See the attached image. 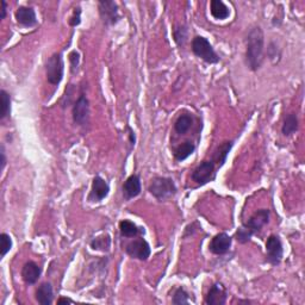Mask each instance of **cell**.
<instances>
[{"label": "cell", "instance_id": "6da1fadb", "mask_svg": "<svg viewBox=\"0 0 305 305\" xmlns=\"http://www.w3.org/2000/svg\"><path fill=\"white\" fill-rule=\"evenodd\" d=\"M265 50V36L260 26H254L249 31L246 38L245 60L247 67L253 72L259 71L263 62Z\"/></svg>", "mask_w": 305, "mask_h": 305}, {"label": "cell", "instance_id": "7a4b0ae2", "mask_svg": "<svg viewBox=\"0 0 305 305\" xmlns=\"http://www.w3.org/2000/svg\"><path fill=\"white\" fill-rule=\"evenodd\" d=\"M149 193L157 198L158 200H167L176 193L175 182L173 181L172 178H166V176H155L151 180L150 185L148 187Z\"/></svg>", "mask_w": 305, "mask_h": 305}, {"label": "cell", "instance_id": "3957f363", "mask_svg": "<svg viewBox=\"0 0 305 305\" xmlns=\"http://www.w3.org/2000/svg\"><path fill=\"white\" fill-rule=\"evenodd\" d=\"M192 51L197 57L203 60L205 64L215 65L221 61V57L215 51L212 44L209 42V40L203 36H196L192 40Z\"/></svg>", "mask_w": 305, "mask_h": 305}, {"label": "cell", "instance_id": "277c9868", "mask_svg": "<svg viewBox=\"0 0 305 305\" xmlns=\"http://www.w3.org/2000/svg\"><path fill=\"white\" fill-rule=\"evenodd\" d=\"M65 74V62L61 53H55L48 58L46 64L47 80L50 85L58 86Z\"/></svg>", "mask_w": 305, "mask_h": 305}, {"label": "cell", "instance_id": "5b68a950", "mask_svg": "<svg viewBox=\"0 0 305 305\" xmlns=\"http://www.w3.org/2000/svg\"><path fill=\"white\" fill-rule=\"evenodd\" d=\"M284 256V248L282 240L277 235H269L266 241V261L272 266L282 262Z\"/></svg>", "mask_w": 305, "mask_h": 305}, {"label": "cell", "instance_id": "8992f818", "mask_svg": "<svg viewBox=\"0 0 305 305\" xmlns=\"http://www.w3.org/2000/svg\"><path fill=\"white\" fill-rule=\"evenodd\" d=\"M99 16L106 26H112L120 19L118 5L111 0H102L98 3Z\"/></svg>", "mask_w": 305, "mask_h": 305}, {"label": "cell", "instance_id": "52a82bcc", "mask_svg": "<svg viewBox=\"0 0 305 305\" xmlns=\"http://www.w3.org/2000/svg\"><path fill=\"white\" fill-rule=\"evenodd\" d=\"M215 175H216V172H215V161L204 160L195 168L191 178L198 185H206L207 182L212 181L215 179Z\"/></svg>", "mask_w": 305, "mask_h": 305}, {"label": "cell", "instance_id": "ba28073f", "mask_svg": "<svg viewBox=\"0 0 305 305\" xmlns=\"http://www.w3.org/2000/svg\"><path fill=\"white\" fill-rule=\"evenodd\" d=\"M126 253L130 258L140 260V261H147L151 254V249L148 242L140 237L126 246Z\"/></svg>", "mask_w": 305, "mask_h": 305}, {"label": "cell", "instance_id": "9c48e42d", "mask_svg": "<svg viewBox=\"0 0 305 305\" xmlns=\"http://www.w3.org/2000/svg\"><path fill=\"white\" fill-rule=\"evenodd\" d=\"M89 118V102L84 93L79 96L73 105V120L78 126L84 127L88 123Z\"/></svg>", "mask_w": 305, "mask_h": 305}, {"label": "cell", "instance_id": "30bf717a", "mask_svg": "<svg viewBox=\"0 0 305 305\" xmlns=\"http://www.w3.org/2000/svg\"><path fill=\"white\" fill-rule=\"evenodd\" d=\"M269 222V210L268 209H261L255 211L254 214L249 217L247 222H245L243 227L247 228L253 235L258 234L261 231V229Z\"/></svg>", "mask_w": 305, "mask_h": 305}, {"label": "cell", "instance_id": "8fae6325", "mask_svg": "<svg viewBox=\"0 0 305 305\" xmlns=\"http://www.w3.org/2000/svg\"><path fill=\"white\" fill-rule=\"evenodd\" d=\"M110 192V186L105 179H103L102 176L97 175L95 176L92 181L91 192H89L88 200L92 203L102 202L103 199H105L107 195Z\"/></svg>", "mask_w": 305, "mask_h": 305}, {"label": "cell", "instance_id": "7c38bea8", "mask_svg": "<svg viewBox=\"0 0 305 305\" xmlns=\"http://www.w3.org/2000/svg\"><path fill=\"white\" fill-rule=\"evenodd\" d=\"M231 243H233V238L229 236L228 234L221 233L212 237V240H211L209 245V249L214 254L224 255L230 251Z\"/></svg>", "mask_w": 305, "mask_h": 305}, {"label": "cell", "instance_id": "4fadbf2b", "mask_svg": "<svg viewBox=\"0 0 305 305\" xmlns=\"http://www.w3.org/2000/svg\"><path fill=\"white\" fill-rule=\"evenodd\" d=\"M227 303V290L223 284L216 283L210 287L205 297V304L207 305H224Z\"/></svg>", "mask_w": 305, "mask_h": 305}, {"label": "cell", "instance_id": "5bb4252c", "mask_svg": "<svg viewBox=\"0 0 305 305\" xmlns=\"http://www.w3.org/2000/svg\"><path fill=\"white\" fill-rule=\"evenodd\" d=\"M123 196L127 200H130L137 197L142 191L141 178L137 174H131L123 184Z\"/></svg>", "mask_w": 305, "mask_h": 305}, {"label": "cell", "instance_id": "9a60e30c", "mask_svg": "<svg viewBox=\"0 0 305 305\" xmlns=\"http://www.w3.org/2000/svg\"><path fill=\"white\" fill-rule=\"evenodd\" d=\"M16 20L19 25L25 27H33L37 25V16L33 8L27 6H19L15 13Z\"/></svg>", "mask_w": 305, "mask_h": 305}, {"label": "cell", "instance_id": "2e32d148", "mask_svg": "<svg viewBox=\"0 0 305 305\" xmlns=\"http://www.w3.org/2000/svg\"><path fill=\"white\" fill-rule=\"evenodd\" d=\"M42 269L37 265L36 262L29 261L23 266L22 268V279L25 282L27 285H34L40 279Z\"/></svg>", "mask_w": 305, "mask_h": 305}, {"label": "cell", "instance_id": "e0dca14e", "mask_svg": "<svg viewBox=\"0 0 305 305\" xmlns=\"http://www.w3.org/2000/svg\"><path fill=\"white\" fill-rule=\"evenodd\" d=\"M36 300L42 305H50L54 300V291L50 283H43L36 290Z\"/></svg>", "mask_w": 305, "mask_h": 305}, {"label": "cell", "instance_id": "ac0fdd59", "mask_svg": "<svg viewBox=\"0 0 305 305\" xmlns=\"http://www.w3.org/2000/svg\"><path fill=\"white\" fill-rule=\"evenodd\" d=\"M211 16L217 20H224L230 16V10L222 0H212L210 3Z\"/></svg>", "mask_w": 305, "mask_h": 305}, {"label": "cell", "instance_id": "d6986e66", "mask_svg": "<svg viewBox=\"0 0 305 305\" xmlns=\"http://www.w3.org/2000/svg\"><path fill=\"white\" fill-rule=\"evenodd\" d=\"M119 231L120 235L123 237L130 238V237H136L140 235L141 233H144L143 228H138L134 222L128 221V220H123L119 222Z\"/></svg>", "mask_w": 305, "mask_h": 305}, {"label": "cell", "instance_id": "ffe728a7", "mask_svg": "<svg viewBox=\"0 0 305 305\" xmlns=\"http://www.w3.org/2000/svg\"><path fill=\"white\" fill-rule=\"evenodd\" d=\"M299 129V120L296 113H289L284 119V124L282 127V133L284 136H292Z\"/></svg>", "mask_w": 305, "mask_h": 305}, {"label": "cell", "instance_id": "44dd1931", "mask_svg": "<svg viewBox=\"0 0 305 305\" xmlns=\"http://www.w3.org/2000/svg\"><path fill=\"white\" fill-rule=\"evenodd\" d=\"M196 150V145L195 143H192L191 141H186L184 142L182 144H180L178 148L174 150V158L176 161L181 162L185 161L186 159H189L191 155L193 154Z\"/></svg>", "mask_w": 305, "mask_h": 305}, {"label": "cell", "instance_id": "7402d4cb", "mask_svg": "<svg viewBox=\"0 0 305 305\" xmlns=\"http://www.w3.org/2000/svg\"><path fill=\"white\" fill-rule=\"evenodd\" d=\"M192 123H193V118L191 114H187V113L180 114L174 123V130L179 135H184L190 130V128L192 127Z\"/></svg>", "mask_w": 305, "mask_h": 305}, {"label": "cell", "instance_id": "603a6c76", "mask_svg": "<svg viewBox=\"0 0 305 305\" xmlns=\"http://www.w3.org/2000/svg\"><path fill=\"white\" fill-rule=\"evenodd\" d=\"M233 144H234L233 141H227V142H223V143L218 147L216 154H215V159H216V161L220 164V167L224 165V162L228 158L229 151H230L231 148H233Z\"/></svg>", "mask_w": 305, "mask_h": 305}, {"label": "cell", "instance_id": "cb8c5ba5", "mask_svg": "<svg viewBox=\"0 0 305 305\" xmlns=\"http://www.w3.org/2000/svg\"><path fill=\"white\" fill-rule=\"evenodd\" d=\"M89 245H91V248L93 249V251L109 252V249L111 247V238L107 234L102 235V236L93 238Z\"/></svg>", "mask_w": 305, "mask_h": 305}, {"label": "cell", "instance_id": "d4e9b609", "mask_svg": "<svg viewBox=\"0 0 305 305\" xmlns=\"http://www.w3.org/2000/svg\"><path fill=\"white\" fill-rule=\"evenodd\" d=\"M0 99H2V111H0V118L5 119L11 114V96L5 89L0 91Z\"/></svg>", "mask_w": 305, "mask_h": 305}, {"label": "cell", "instance_id": "484cf974", "mask_svg": "<svg viewBox=\"0 0 305 305\" xmlns=\"http://www.w3.org/2000/svg\"><path fill=\"white\" fill-rule=\"evenodd\" d=\"M173 37H174L175 43L178 44L179 47L185 46L187 37H189V30H187V26L186 25L175 26L174 30H173Z\"/></svg>", "mask_w": 305, "mask_h": 305}, {"label": "cell", "instance_id": "4316f807", "mask_svg": "<svg viewBox=\"0 0 305 305\" xmlns=\"http://www.w3.org/2000/svg\"><path fill=\"white\" fill-rule=\"evenodd\" d=\"M189 293L186 292V290L184 287H178L175 290L174 294H173V304L175 305H181V304H189L190 298Z\"/></svg>", "mask_w": 305, "mask_h": 305}, {"label": "cell", "instance_id": "83f0119b", "mask_svg": "<svg viewBox=\"0 0 305 305\" xmlns=\"http://www.w3.org/2000/svg\"><path fill=\"white\" fill-rule=\"evenodd\" d=\"M252 237H253V234L248 230L247 228H245L243 225L238 228L236 233H235V238H236V241L241 245L247 243V242L251 241Z\"/></svg>", "mask_w": 305, "mask_h": 305}, {"label": "cell", "instance_id": "f1b7e54d", "mask_svg": "<svg viewBox=\"0 0 305 305\" xmlns=\"http://www.w3.org/2000/svg\"><path fill=\"white\" fill-rule=\"evenodd\" d=\"M0 242H2V258H5V255L8 254L12 248V238L9 234L3 233L0 235Z\"/></svg>", "mask_w": 305, "mask_h": 305}, {"label": "cell", "instance_id": "f546056e", "mask_svg": "<svg viewBox=\"0 0 305 305\" xmlns=\"http://www.w3.org/2000/svg\"><path fill=\"white\" fill-rule=\"evenodd\" d=\"M68 58L69 62H71V71L72 73H75L78 71L79 64H80V54H79V51L72 50L68 55Z\"/></svg>", "mask_w": 305, "mask_h": 305}, {"label": "cell", "instance_id": "4dcf8cb0", "mask_svg": "<svg viewBox=\"0 0 305 305\" xmlns=\"http://www.w3.org/2000/svg\"><path fill=\"white\" fill-rule=\"evenodd\" d=\"M81 23V9L76 8L73 11V16L69 19V25L71 26H78Z\"/></svg>", "mask_w": 305, "mask_h": 305}, {"label": "cell", "instance_id": "1f68e13d", "mask_svg": "<svg viewBox=\"0 0 305 305\" xmlns=\"http://www.w3.org/2000/svg\"><path fill=\"white\" fill-rule=\"evenodd\" d=\"M0 157H2V167H0V169L4 171L6 165V155H5V148L3 144H2V151H0Z\"/></svg>", "mask_w": 305, "mask_h": 305}, {"label": "cell", "instance_id": "d6a6232c", "mask_svg": "<svg viewBox=\"0 0 305 305\" xmlns=\"http://www.w3.org/2000/svg\"><path fill=\"white\" fill-rule=\"evenodd\" d=\"M73 303H74V300L71 299V298L61 297V298H58V299H57L58 305H61V304H73Z\"/></svg>", "mask_w": 305, "mask_h": 305}, {"label": "cell", "instance_id": "836d02e7", "mask_svg": "<svg viewBox=\"0 0 305 305\" xmlns=\"http://www.w3.org/2000/svg\"><path fill=\"white\" fill-rule=\"evenodd\" d=\"M127 130L129 131V140H130V144L135 145V142H136V138H135V133L131 129L130 127H127Z\"/></svg>", "mask_w": 305, "mask_h": 305}, {"label": "cell", "instance_id": "e575fe53", "mask_svg": "<svg viewBox=\"0 0 305 305\" xmlns=\"http://www.w3.org/2000/svg\"><path fill=\"white\" fill-rule=\"evenodd\" d=\"M6 10H8V4H6L5 0H3L2 2V17H0V19L6 18Z\"/></svg>", "mask_w": 305, "mask_h": 305}]
</instances>
